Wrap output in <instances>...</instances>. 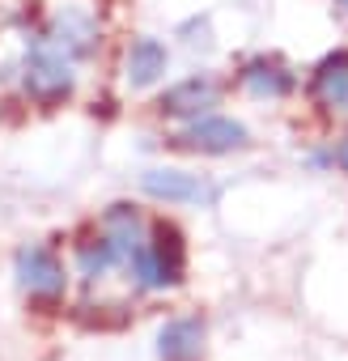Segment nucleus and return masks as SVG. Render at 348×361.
I'll list each match as a JSON object with an SVG mask.
<instances>
[{
	"mask_svg": "<svg viewBox=\"0 0 348 361\" xmlns=\"http://www.w3.org/2000/svg\"><path fill=\"white\" fill-rule=\"evenodd\" d=\"M183 264H187V251H183V234L174 226H157L153 230V243H140V251L132 255V268H136V281L144 289H166V285H179L183 281Z\"/></svg>",
	"mask_w": 348,
	"mask_h": 361,
	"instance_id": "nucleus-1",
	"label": "nucleus"
},
{
	"mask_svg": "<svg viewBox=\"0 0 348 361\" xmlns=\"http://www.w3.org/2000/svg\"><path fill=\"white\" fill-rule=\"evenodd\" d=\"M73 60L64 51H56L51 43H35V51L26 56V68H22V85L26 94L39 102V106H56L73 94Z\"/></svg>",
	"mask_w": 348,
	"mask_h": 361,
	"instance_id": "nucleus-2",
	"label": "nucleus"
},
{
	"mask_svg": "<svg viewBox=\"0 0 348 361\" xmlns=\"http://www.w3.org/2000/svg\"><path fill=\"white\" fill-rule=\"evenodd\" d=\"M18 285L39 302H56V298H64L68 276H64V264L56 259V251L30 243L18 251Z\"/></svg>",
	"mask_w": 348,
	"mask_h": 361,
	"instance_id": "nucleus-3",
	"label": "nucleus"
},
{
	"mask_svg": "<svg viewBox=\"0 0 348 361\" xmlns=\"http://www.w3.org/2000/svg\"><path fill=\"white\" fill-rule=\"evenodd\" d=\"M179 149H192V153H234L247 145V128L238 119H225V115H196V123H187L179 136H174Z\"/></svg>",
	"mask_w": 348,
	"mask_h": 361,
	"instance_id": "nucleus-4",
	"label": "nucleus"
},
{
	"mask_svg": "<svg viewBox=\"0 0 348 361\" xmlns=\"http://www.w3.org/2000/svg\"><path fill=\"white\" fill-rule=\"evenodd\" d=\"M43 43H51V47L64 51L68 60H81V56H89L102 39H98V22H94L89 13H81V9H64V13L51 18Z\"/></svg>",
	"mask_w": 348,
	"mask_h": 361,
	"instance_id": "nucleus-5",
	"label": "nucleus"
},
{
	"mask_svg": "<svg viewBox=\"0 0 348 361\" xmlns=\"http://www.w3.org/2000/svg\"><path fill=\"white\" fill-rule=\"evenodd\" d=\"M200 348H204V323H200L196 314L170 319V323L157 331V353H161V361H200Z\"/></svg>",
	"mask_w": 348,
	"mask_h": 361,
	"instance_id": "nucleus-6",
	"label": "nucleus"
},
{
	"mask_svg": "<svg viewBox=\"0 0 348 361\" xmlns=\"http://www.w3.org/2000/svg\"><path fill=\"white\" fill-rule=\"evenodd\" d=\"M140 188L153 196V200H174V204H192V200H204V183L196 174H183V170H144L140 174Z\"/></svg>",
	"mask_w": 348,
	"mask_h": 361,
	"instance_id": "nucleus-7",
	"label": "nucleus"
},
{
	"mask_svg": "<svg viewBox=\"0 0 348 361\" xmlns=\"http://www.w3.org/2000/svg\"><path fill=\"white\" fill-rule=\"evenodd\" d=\"M217 81H209V77H187V81H179L174 90H166V98H161V111L166 115H200V111H209V106H217Z\"/></svg>",
	"mask_w": 348,
	"mask_h": 361,
	"instance_id": "nucleus-8",
	"label": "nucleus"
},
{
	"mask_svg": "<svg viewBox=\"0 0 348 361\" xmlns=\"http://www.w3.org/2000/svg\"><path fill=\"white\" fill-rule=\"evenodd\" d=\"M166 64H170V56H166V47H161L157 39H136V43L128 47V60H123L128 85H136V90L153 85V81L166 73Z\"/></svg>",
	"mask_w": 348,
	"mask_h": 361,
	"instance_id": "nucleus-9",
	"label": "nucleus"
},
{
	"mask_svg": "<svg viewBox=\"0 0 348 361\" xmlns=\"http://www.w3.org/2000/svg\"><path fill=\"white\" fill-rule=\"evenodd\" d=\"M102 238L111 243L115 259H132V255L140 251V217H136L128 204L106 209V217H102Z\"/></svg>",
	"mask_w": 348,
	"mask_h": 361,
	"instance_id": "nucleus-10",
	"label": "nucleus"
},
{
	"mask_svg": "<svg viewBox=\"0 0 348 361\" xmlns=\"http://www.w3.org/2000/svg\"><path fill=\"white\" fill-rule=\"evenodd\" d=\"M242 85L255 94V98H285L293 90V73L280 64V60H251L242 68Z\"/></svg>",
	"mask_w": 348,
	"mask_h": 361,
	"instance_id": "nucleus-11",
	"label": "nucleus"
},
{
	"mask_svg": "<svg viewBox=\"0 0 348 361\" xmlns=\"http://www.w3.org/2000/svg\"><path fill=\"white\" fill-rule=\"evenodd\" d=\"M314 98L323 106H348V51H335L314 68Z\"/></svg>",
	"mask_w": 348,
	"mask_h": 361,
	"instance_id": "nucleus-12",
	"label": "nucleus"
},
{
	"mask_svg": "<svg viewBox=\"0 0 348 361\" xmlns=\"http://www.w3.org/2000/svg\"><path fill=\"white\" fill-rule=\"evenodd\" d=\"M119 259H115V251H111V243L98 234V238H89V243H81L77 247V268H81V276H89V281H98L106 268H115Z\"/></svg>",
	"mask_w": 348,
	"mask_h": 361,
	"instance_id": "nucleus-13",
	"label": "nucleus"
},
{
	"mask_svg": "<svg viewBox=\"0 0 348 361\" xmlns=\"http://www.w3.org/2000/svg\"><path fill=\"white\" fill-rule=\"evenodd\" d=\"M340 166H344V170H348V140H344V145H340Z\"/></svg>",
	"mask_w": 348,
	"mask_h": 361,
	"instance_id": "nucleus-14",
	"label": "nucleus"
},
{
	"mask_svg": "<svg viewBox=\"0 0 348 361\" xmlns=\"http://www.w3.org/2000/svg\"><path fill=\"white\" fill-rule=\"evenodd\" d=\"M340 5H344V9H348V0H340Z\"/></svg>",
	"mask_w": 348,
	"mask_h": 361,
	"instance_id": "nucleus-15",
	"label": "nucleus"
}]
</instances>
